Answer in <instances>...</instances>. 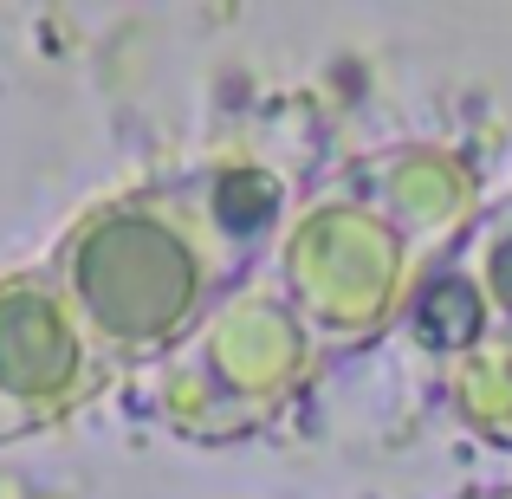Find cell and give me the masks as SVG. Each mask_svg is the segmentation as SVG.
I'll list each match as a JSON object with an SVG mask.
<instances>
[{
    "label": "cell",
    "instance_id": "obj_1",
    "mask_svg": "<svg viewBox=\"0 0 512 499\" xmlns=\"http://www.w3.org/2000/svg\"><path fill=\"white\" fill-rule=\"evenodd\" d=\"M279 221L286 188L266 169H208L117 201L78 227L59 266L78 325L117 363L175 350L240 292Z\"/></svg>",
    "mask_w": 512,
    "mask_h": 499
},
{
    "label": "cell",
    "instance_id": "obj_2",
    "mask_svg": "<svg viewBox=\"0 0 512 499\" xmlns=\"http://www.w3.org/2000/svg\"><path fill=\"white\" fill-rule=\"evenodd\" d=\"M428 253L389 221L383 201L357 188V175L331 182L286 221L273 253L279 299L299 312L318 363L363 350L370 337L402 325L415 305V286L428 279Z\"/></svg>",
    "mask_w": 512,
    "mask_h": 499
},
{
    "label": "cell",
    "instance_id": "obj_3",
    "mask_svg": "<svg viewBox=\"0 0 512 499\" xmlns=\"http://www.w3.org/2000/svg\"><path fill=\"white\" fill-rule=\"evenodd\" d=\"M201 344L221 350L201 363V415H227V428H253L279 415L318 370V350L305 337L299 312L279 292H234L221 312L201 325Z\"/></svg>",
    "mask_w": 512,
    "mask_h": 499
},
{
    "label": "cell",
    "instance_id": "obj_4",
    "mask_svg": "<svg viewBox=\"0 0 512 499\" xmlns=\"http://www.w3.org/2000/svg\"><path fill=\"white\" fill-rule=\"evenodd\" d=\"M350 175H357V188L370 201H383L389 221H396L428 260H441L480 214L474 169L448 150H428V143H415V150H383L376 163H363Z\"/></svg>",
    "mask_w": 512,
    "mask_h": 499
},
{
    "label": "cell",
    "instance_id": "obj_5",
    "mask_svg": "<svg viewBox=\"0 0 512 499\" xmlns=\"http://www.w3.org/2000/svg\"><path fill=\"white\" fill-rule=\"evenodd\" d=\"M441 260L454 266V279L467 286V299L480 305L493 344L512 337V195L493 201V208H480L474 227H467Z\"/></svg>",
    "mask_w": 512,
    "mask_h": 499
},
{
    "label": "cell",
    "instance_id": "obj_6",
    "mask_svg": "<svg viewBox=\"0 0 512 499\" xmlns=\"http://www.w3.org/2000/svg\"><path fill=\"white\" fill-rule=\"evenodd\" d=\"M448 389H454V409H461L467 428H480L493 441H512V337L454 357Z\"/></svg>",
    "mask_w": 512,
    "mask_h": 499
},
{
    "label": "cell",
    "instance_id": "obj_7",
    "mask_svg": "<svg viewBox=\"0 0 512 499\" xmlns=\"http://www.w3.org/2000/svg\"><path fill=\"white\" fill-rule=\"evenodd\" d=\"M474 499H512V487H506V493H474Z\"/></svg>",
    "mask_w": 512,
    "mask_h": 499
}]
</instances>
